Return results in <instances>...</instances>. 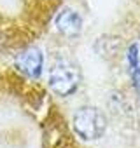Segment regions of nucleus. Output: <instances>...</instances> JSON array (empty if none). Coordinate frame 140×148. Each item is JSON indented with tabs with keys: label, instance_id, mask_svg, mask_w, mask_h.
<instances>
[{
	"label": "nucleus",
	"instance_id": "f03ea898",
	"mask_svg": "<svg viewBox=\"0 0 140 148\" xmlns=\"http://www.w3.org/2000/svg\"><path fill=\"white\" fill-rule=\"evenodd\" d=\"M81 84L79 68L67 59L56 61L49 70V89L56 96H70L77 91Z\"/></svg>",
	"mask_w": 140,
	"mask_h": 148
},
{
	"label": "nucleus",
	"instance_id": "20e7f679",
	"mask_svg": "<svg viewBox=\"0 0 140 148\" xmlns=\"http://www.w3.org/2000/svg\"><path fill=\"white\" fill-rule=\"evenodd\" d=\"M56 28L61 35L68 37V38H76L81 30H82V18L79 16V12H76L74 9L65 7L58 16H56Z\"/></svg>",
	"mask_w": 140,
	"mask_h": 148
},
{
	"label": "nucleus",
	"instance_id": "7ed1b4c3",
	"mask_svg": "<svg viewBox=\"0 0 140 148\" xmlns=\"http://www.w3.org/2000/svg\"><path fill=\"white\" fill-rule=\"evenodd\" d=\"M16 68L23 73V75L30 79H39L42 75V68H44V54L39 47L32 45L23 49L16 56Z\"/></svg>",
	"mask_w": 140,
	"mask_h": 148
},
{
	"label": "nucleus",
	"instance_id": "39448f33",
	"mask_svg": "<svg viewBox=\"0 0 140 148\" xmlns=\"http://www.w3.org/2000/svg\"><path fill=\"white\" fill-rule=\"evenodd\" d=\"M128 61H130V71H131L133 84L140 86V64H138V47L137 45H131L130 47Z\"/></svg>",
	"mask_w": 140,
	"mask_h": 148
},
{
	"label": "nucleus",
	"instance_id": "f257e3e1",
	"mask_svg": "<svg viewBox=\"0 0 140 148\" xmlns=\"http://www.w3.org/2000/svg\"><path fill=\"white\" fill-rule=\"evenodd\" d=\"M72 127L81 139L96 141L107 131V119L100 108L84 105L76 110V113L72 117Z\"/></svg>",
	"mask_w": 140,
	"mask_h": 148
}]
</instances>
